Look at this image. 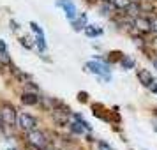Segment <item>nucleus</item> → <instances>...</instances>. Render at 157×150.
Masks as SVG:
<instances>
[{
	"mask_svg": "<svg viewBox=\"0 0 157 150\" xmlns=\"http://www.w3.org/2000/svg\"><path fill=\"white\" fill-rule=\"evenodd\" d=\"M27 141H29L30 147H36L39 150H44L48 147V140H46V134L41 133V131H29V134H27Z\"/></svg>",
	"mask_w": 157,
	"mask_h": 150,
	"instance_id": "f257e3e1",
	"label": "nucleus"
},
{
	"mask_svg": "<svg viewBox=\"0 0 157 150\" xmlns=\"http://www.w3.org/2000/svg\"><path fill=\"white\" fill-rule=\"evenodd\" d=\"M0 117H2V122H4L6 125H14V122H16V110H14V106L9 104V102L2 104V108H0Z\"/></svg>",
	"mask_w": 157,
	"mask_h": 150,
	"instance_id": "f03ea898",
	"label": "nucleus"
},
{
	"mask_svg": "<svg viewBox=\"0 0 157 150\" xmlns=\"http://www.w3.org/2000/svg\"><path fill=\"white\" fill-rule=\"evenodd\" d=\"M18 125L23 129V131H34L36 129V125H37V120L32 117V115H29V113H23V115H20V118H18Z\"/></svg>",
	"mask_w": 157,
	"mask_h": 150,
	"instance_id": "7ed1b4c3",
	"label": "nucleus"
},
{
	"mask_svg": "<svg viewBox=\"0 0 157 150\" xmlns=\"http://www.w3.org/2000/svg\"><path fill=\"white\" fill-rule=\"evenodd\" d=\"M86 69L88 71L95 72V74H99V76H102V78L108 79V72H109V69H108L106 64H102V62H97V60H92V62H88L86 64Z\"/></svg>",
	"mask_w": 157,
	"mask_h": 150,
	"instance_id": "20e7f679",
	"label": "nucleus"
},
{
	"mask_svg": "<svg viewBox=\"0 0 157 150\" xmlns=\"http://www.w3.org/2000/svg\"><path fill=\"white\" fill-rule=\"evenodd\" d=\"M57 6L64 9L65 16H67L69 20H74V18H76V6L72 4L71 0H57Z\"/></svg>",
	"mask_w": 157,
	"mask_h": 150,
	"instance_id": "39448f33",
	"label": "nucleus"
},
{
	"mask_svg": "<svg viewBox=\"0 0 157 150\" xmlns=\"http://www.w3.org/2000/svg\"><path fill=\"white\" fill-rule=\"evenodd\" d=\"M134 27L140 30V32H143V34H145V32L152 30V21H150V20H147V18H141V16H138V18L134 20Z\"/></svg>",
	"mask_w": 157,
	"mask_h": 150,
	"instance_id": "423d86ee",
	"label": "nucleus"
},
{
	"mask_svg": "<svg viewBox=\"0 0 157 150\" xmlns=\"http://www.w3.org/2000/svg\"><path fill=\"white\" fill-rule=\"evenodd\" d=\"M138 78H140V81H141V85L143 87H147L148 88L152 83H154V76L150 74L147 69H141V71H138Z\"/></svg>",
	"mask_w": 157,
	"mask_h": 150,
	"instance_id": "0eeeda50",
	"label": "nucleus"
},
{
	"mask_svg": "<svg viewBox=\"0 0 157 150\" xmlns=\"http://www.w3.org/2000/svg\"><path fill=\"white\" fill-rule=\"evenodd\" d=\"M21 102L23 104H27V106H34L39 102V97H37V94H32V92H25L21 95Z\"/></svg>",
	"mask_w": 157,
	"mask_h": 150,
	"instance_id": "6e6552de",
	"label": "nucleus"
},
{
	"mask_svg": "<svg viewBox=\"0 0 157 150\" xmlns=\"http://www.w3.org/2000/svg\"><path fill=\"white\" fill-rule=\"evenodd\" d=\"M67 111H69V110H64V111L55 110V111H53V118H55V122H57L58 125H65V124H67Z\"/></svg>",
	"mask_w": 157,
	"mask_h": 150,
	"instance_id": "1a4fd4ad",
	"label": "nucleus"
},
{
	"mask_svg": "<svg viewBox=\"0 0 157 150\" xmlns=\"http://www.w3.org/2000/svg\"><path fill=\"white\" fill-rule=\"evenodd\" d=\"M85 34L88 37H95V36H99V34H102V30L99 29V27H85Z\"/></svg>",
	"mask_w": 157,
	"mask_h": 150,
	"instance_id": "9d476101",
	"label": "nucleus"
},
{
	"mask_svg": "<svg viewBox=\"0 0 157 150\" xmlns=\"http://www.w3.org/2000/svg\"><path fill=\"white\" fill-rule=\"evenodd\" d=\"M0 65H11V57L7 50H0Z\"/></svg>",
	"mask_w": 157,
	"mask_h": 150,
	"instance_id": "9b49d317",
	"label": "nucleus"
},
{
	"mask_svg": "<svg viewBox=\"0 0 157 150\" xmlns=\"http://www.w3.org/2000/svg\"><path fill=\"white\" fill-rule=\"evenodd\" d=\"M85 23H86V16L83 14L79 20H76V21H72V27H74V30L76 32H79L81 29H85Z\"/></svg>",
	"mask_w": 157,
	"mask_h": 150,
	"instance_id": "f8f14e48",
	"label": "nucleus"
},
{
	"mask_svg": "<svg viewBox=\"0 0 157 150\" xmlns=\"http://www.w3.org/2000/svg\"><path fill=\"white\" fill-rule=\"evenodd\" d=\"M138 13H140V4H129L127 6V14L138 16Z\"/></svg>",
	"mask_w": 157,
	"mask_h": 150,
	"instance_id": "ddd939ff",
	"label": "nucleus"
},
{
	"mask_svg": "<svg viewBox=\"0 0 157 150\" xmlns=\"http://www.w3.org/2000/svg\"><path fill=\"white\" fill-rule=\"evenodd\" d=\"M129 4H131V0H113V6L117 9H127Z\"/></svg>",
	"mask_w": 157,
	"mask_h": 150,
	"instance_id": "4468645a",
	"label": "nucleus"
},
{
	"mask_svg": "<svg viewBox=\"0 0 157 150\" xmlns=\"http://www.w3.org/2000/svg\"><path fill=\"white\" fill-rule=\"evenodd\" d=\"M120 62H122V65H124L125 69H131V67H134V60H132L131 57H122Z\"/></svg>",
	"mask_w": 157,
	"mask_h": 150,
	"instance_id": "2eb2a0df",
	"label": "nucleus"
},
{
	"mask_svg": "<svg viewBox=\"0 0 157 150\" xmlns=\"http://www.w3.org/2000/svg\"><path fill=\"white\" fill-rule=\"evenodd\" d=\"M122 57H124L122 51H111L108 58H109V62H118V60H122Z\"/></svg>",
	"mask_w": 157,
	"mask_h": 150,
	"instance_id": "dca6fc26",
	"label": "nucleus"
},
{
	"mask_svg": "<svg viewBox=\"0 0 157 150\" xmlns=\"http://www.w3.org/2000/svg\"><path fill=\"white\" fill-rule=\"evenodd\" d=\"M71 129L74 131V133H78V134H81V133L85 131V127H83L79 122H72V124H71Z\"/></svg>",
	"mask_w": 157,
	"mask_h": 150,
	"instance_id": "f3484780",
	"label": "nucleus"
},
{
	"mask_svg": "<svg viewBox=\"0 0 157 150\" xmlns=\"http://www.w3.org/2000/svg\"><path fill=\"white\" fill-rule=\"evenodd\" d=\"M37 46H39V50H41V51L46 50V43H44V34L37 36Z\"/></svg>",
	"mask_w": 157,
	"mask_h": 150,
	"instance_id": "a211bd4d",
	"label": "nucleus"
},
{
	"mask_svg": "<svg viewBox=\"0 0 157 150\" xmlns=\"http://www.w3.org/2000/svg\"><path fill=\"white\" fill-rule=\"evenodd\" d=\"M30 27H32V30H34V32H36L37 36H41V34H43V30H41V27H39V25H37V23H30Z\"/></svg>",
	"mask_w": 157,
	"mask_h": 150,
	"instance_id": "6ab92c4d",
	"label": "nucleus"
},
{
	"mask_svg": "<svg viewBox=\"0 0 157 150\" xmlns=\"http://www.w3.org/2000/svg\"><path fill=\"white\" fill-rule=\"evenodd\" d=\"M78 101L79 102H86V101H88V94L86 92H79L78 94Z\"/></svg>",
	"mask_w": 157,
	"mask_h": 150,
	"instance_id": "aec40b11",
	"label": "nucleus"
},
{
	"mask_svg": "<svg viewBox=\"0 0 157 150\" xmlns=\"http://www.w3.org/2000/svg\"><path fill=\"white\" fill-rule=\"evenodd\" d=\"M99 150H113L106 141H99Z\"/></svg>",
	"mask_w": 157,
	"mask_h": 150,
	"instance_id": "412c9836",
	"label": "nucleus"
},
{
	"mask_svg": "<svg viewBox=\"0 0 157 150\" xmlns=\"http://www.w3.org/2000/svg\"><path fill=\"white\" fill-rule=\"evenodd\" d=\"M20 41H21V44H23V46H27V48H30V46H32V44L29 43L30 39H27V37H21V39H20Z\"/></svg>",
	"mask_w": 157,
	"mask_h": 150,
	"instance_id": "4be33fe9",
	"label": "nucleus"
},
{
	"mask_svg": "<svg viewBox=\"0 0 157 150\" xmlns=\"http://www.w3.org/2000/svg\"><path fill=\"white\" fill-rule=\"evenodd\" d=\"M148 88L152 90V92H157V81H155V83H152V85H150Z\"/></svg>",
	"mask_w": 157,
	"mask_h": 150,
	"instance_id": "5701e85b",
	"label": "nucleus"
},
{
	"mask_svg": "<svg viewBox=\"0 0 157 150\" xmlns=\"http://www.w3.org/2000/svg\"><path fill=\"white\" fill-rule=\"evenodd\" d=\"M152 30L157 34V20H155V21H152Z\"/></svg>",
	"mask_w": 157,
	"mask_h": 150,
	"instance_id": "b1692460",
	"label": "nucleus"
},
{
	"mask_svg": "<svg viewBox=\"0 0 157 150\" xmlns=\"http://www.w3.org/2000/svg\"><path fill=\"white\" fill-rule=\"evenodd\" d=\"M154 67H155V69H157V58H155V60H154Z\"/></svg>",
	"mask_w": 157,
	"mask_h": 150,
	"instance_id": "393cba45",
	"label": "nucleus"
},
{
	"mask_svg": "<svg viewBox=\"0 0 157 150\" xmlns=\"http://www.w3.org/2000/svg\"><path fill=\"white\" fill-rule=\"evenodd\" d=\"M50 150H58V148H50Z\"/></svg>",
	"mask_w": 157,
	"mask_h": 150,
	"instance_id": "a878e982",
	"label": "nucleus"
}]
</instances>
